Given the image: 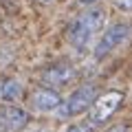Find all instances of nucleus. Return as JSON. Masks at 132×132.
I'll use <instances>...</instances> for the list:
<instances>
[{"label": "nucleus", "mask_w": 132, "mask_h": 132, "mask_svg": "<svg viewBox=\"0 0 132 132\" xmlns=\"http://www.w3.org/2000/svg\"><path fill=\"white\" fill-rule=\"evenodd\" d=\"M128 35V24H112L108 27L104 33H101V38L97 40L95 44V60H104L108 53H112L119 44L123 42V38Z\"/></svg>", "instance_id": "5"}, {"label": "nucleus", "mask_w": 132, "mask_h": 132, "mask_svg": "<svg viewBox=\"0 0 132 132\" xmlns=\"http://www.w3.org/2000/svg\"><path fill=\"white\" fill-rule=\"evenodd\" d=\"M62 97L55 88H48V86H42V88L33 90L31 95V106L40 112H48V110H55L60 106Z\"/></svg>", "instance_id": "7"}, {"label": "nucleus", "mask_w": 132, "mask_h": 132, "mask_svg": "<svg viewBox=\"0 0 132 132\" xmlns=\"http://www.w3.org/2000/svg\"><path fill=\"white\" fill-rule=\"evenodd\" d=\"M40 2H48V0H40Z\"/></svg>", "instance_id": "14"}, {"label": "nucleus", "mask_w": 132, "mask_h": 132, "mask_svg": "<svg viewBox=\"0 0 132 132\" xmlns=\"http://www.w3.org/2000/svg\"><path fill=\"white\" fill-rule=\"evenodd\" d=\"M106 22V11L104 9H88L71 24L68 29V42L77 48V51H84L93 38L97 35V31H101Z\"/></svg>", "instance_id": "1"}, {"label": "nucleus", "mask_w": 132, "mask_h": 132, "mask_svg": "<svg viewBox=\"0 0 132 132\" xmlns=\"http://www.w3.org/2000/svg\"><path fill=\"white\" fill-rule=\"evenodd\" d=\"M97 97V86L95 84H84L66 99V101H60V106L55 108V117L57 119H71L79 112H86L88 106L95 101Z\"/></svg>", "instance_id": "2"}, {"label": "nucleus", "mask_w": 132, "mask_h": 132, "mask_svg": "<svg viewBox=\"0 0 132 132\" xmlns=\"http://www.w3.org/2000/svg\"><path fill=\"white\" fill-rule=\"evenodd\" d=\"M27 132H48V130H46V128H29Z\"/></svg>", "instance_id": "12"}, {"label": "nucleus", "mask_w": 132, "mask_h": 132, "mask_svg": "<svg viewBox=\"0 0 132 132\" xmlns=\"http://www.w3.org/2000/svg\"><path fill=\"white\" fill-rule=\"evenodd\" d=\"M0 97L5 99L7 104H13V101L22 99V86H20V81H15V79H7L5 84L0 86Z\"/></svg>", "instance_id": "8"}, {"label": "nucleus", "mask_w": 132, "mask_h": 132, "mask_svg": "<svg viewBox=\"0 0 132 132\" xmlns=\"http://www.w3.org/2000/svg\"><path fill=\"white\" fill-rule=\"evenodd\" d=\"M123 104V93L121 90H108V93L95 97V101L88 106V121L93 126L106 123Z\"/></svg>", "instance_id": "3"}, {"label": "nucleus", "mask_w": 132, "mask_h": 132, "mask_svg": "<svg viewBox=\"0 0 132 132\" xmlns=\"http://www.w3.org/2000/svg\"><path fill=\"white\" fill-rule=\"evenodd\" d=\"M75 79H77V68L71 66L68 62H57V64L48 66V68H44L40 73V81L44 86H48V88H55V90L66 88V86L73 84Z\"/></svg>", "instance_id": "4"}, {"label": "nucleus", "mask_w": 132, "mask_h": 132, "mask_svg": "<svg viewBox=\"0 0 132 132\" xmlns=\"http://www.w3.org/2000/svg\"><path fill=\"white\" fill-rule=\"evenodd\" d=\"M90 130H93V123L88 121V123H75V126H71L66 132H90Z\"/></svg>", "instance_id": "9"}, {"label": "nucleus", "mask_w": 132, "mask_h": 132, "mask_svg": "<svg viewBox=\"0 0 132 132\" xmlns=\"http://www.w3.org/2000/svg\"><path fill=\"white\" fill-rule=\"evenodd\" d=\"M81 5H93V2H97V0H79Z\"/></svg>", "instance_id": "13"}, {"label": "nucleus", "mask_w": 132, "mask_h": 132, "mask_svg": "<svg viewBox=\"0 0 132 132\" xmlns=\"http://www.w3.org/2000/svg\"><path fill=\"white\" fill-rule=\"evenodd\" d=\"M29 123L27 110L18 108L15 104L0 106V132H18Z\"/></svg>", "instance_id": "6"}, {"label": "nucleus", "mask_w": 132, "mask_h": 132, "mask_svg": "<svg viewBox=\"0 0 132 132\" xmlns=\"http://www.w3.org/2000/svg\"><path fill=\"white\" fill-rule=\"evenodd\" d=\"M106 132H132V128H130V123H114V126L108 128Z\"/></svg>", "instance_id": "10"}, {"label": "nucleus", "mask_w": 132, "mask_h": 132, "mask_svg": "<svg viewBox=\"0 0 132 132\" xmlns=\"http://www.w3.org/2000/svg\"><path fill=\"white\" fill-rule=\"evenodd\" d=\"M114 5L123 11H132V0H114Z\"/></svg>", "instance_id": "11"}]
</instances>
